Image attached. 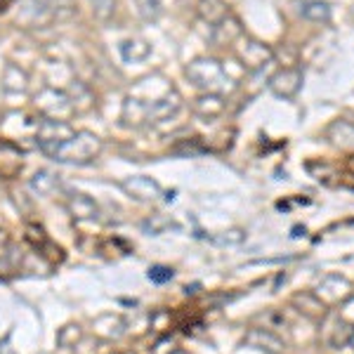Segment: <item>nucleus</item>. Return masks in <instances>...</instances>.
Returning <instances> with one entry per match:
<instances>
[{
    "label": "nucleus",
    "instance_id": "obj_1",
    "mask_svg": "<svg viewBox=\"0 0 354 354\" xmlns=\"http://www.w3.org/2000/svg\"><path fill=\"white\" fill-rule=\"evenodd\" d=\"M130 97H135L147 111V121L161 123L170 121L182 109V95L177 93L173 81H168L161 73H153L135 83L130 90Z\"/></svg>",
    "mask_w": 354,
    "mask_h": 354
},
{
    "label": "nucleus",
    "instance_id": "obj_2",
    "mask_svg": "<svg viewBox=\"0 0 354 354\" xmlns=\"http://www.w3.org/2000/svg\"><path fill=\"white\" fill-rule=\"evenodd\" d=\"M185 76L201 93H213L222 97L236 85L234 76L227 71V66L215 59V57H196V59H192L185 68Z\"/></svg>",
    "mask_w": 354,
    "mask_h": 354
},
{
    "label": "nucleus",
    "instance_id": "obj_3",
    "mask_svg": "<svg viewBox=\"0 0 354 354\" xmlns=\"http://www.w3.org/2000/svg\"><path fill=\"white\" fill-rule=\"evenodd\" d=\"M102 140L90 130H78L62 145H57L55 149L45 151V156H50L53 161L59 163H71V165H85L93 163L102 153Z\"/></svg>",
    "mask_w": 354,
    "mask_h": 354
},
{
    "label": "nucleus",
    "instance_id": "obj_4",
    "mask_svg": "<svg viewBox=\"0 0 354 354\" xmlns=\"http://www.w3.org/2000/svg\"><path fill=\"white\" fill-rule=\"evenodd\" d=\"M234 57L236 62L248 71H262L265 66H270L274 62L277 53L270 48L267 43L258 41V38H248V36H241L236 43H234Z\"/></svg>",
    "mask_w": 354,
    "mask_h": 354
},
{
    "label": "nucleus",
    "instance_id": "obj_5",
    "mask_svg": "<svg viewBox=\"0 0 354 354\" xmlns=\"http://www.w3.org/2000/svg\"><path fill=\"white\" fill-rule=\"evenodd\" d=\"M319 324H322L319 338H322L324 345L330 347V350H342V347L350 345L354 338V324L347 322L345 317H340V314H335V312H328Z\"/></svg>",
    "mask_w": 354,
    "mask_h": 354
},
{
    "label": "nucleus",
    "instance_id": "obj_6",
    "mask_svg": "<svg viewBox=\"0 0 354 354\" xmlns=\"http://www.w3.org/2000/svg\"><path fill=\"white\" fill-rule=\"evenodd\" d=\"M57 19L48 0H19L17 24L21 28H48Z\"/></svg>",
    "mask_w": 354,
    "mask_h": 354
},
{
    "label": "nucleus",
    "instance_id": "obj_7",
    "mask_svg": "<svg viewBox=\"0 0 354 354\" xmlns=\"http://www.w3.org/2000/svg\"><path fill=\"white\" fill-rule=\"evenodd\" d=\"M36 109L43 113V118H57V121H64L68 113L73 111L71 100H68L66 90L57 88H43L36 95Z\"/></svg>",
    "mask_w": 354,
    "mask_h": 354
},
{
    "label": "nucleus",
    "instance_id": "obj_8",
    "mask_svg": "<svg viewBox=\"0 0 354 354\" xmlns=\"http://www.w3.org/2000/svg\"><path fill=\"white\" fill-rule=\"evenodd\" d=\"M76 130L71 128L66 121H57V118H38L36 125V145L41 147V151H50L55 149L57 145H62L64 140H68Z\"/></svg>",
    "mask_w": 354,
    "mask_h": 354
},
{
    "label": "nucleus",
    "instance_id": "obj_9",
    "mask_svg": "<svg viewBox=\"0 0 354 354\" xmlns=\"http://www.w3.org/2000/svg\"><path fill=\"white\" fill-rule=\"evenodd\" d=\"M270 90L279 100H293L302 88V71L298 66H283L270 76Z\"/></svg>",
    "mask_w": 354,
    "mask_h": 354
},
{
    "label": "nucleus",
    "instance_id": "obj_10",
    "mask_svg": "<svg viewBox=\"0 0 354 354\" xmlns=\"http://www.w3.org/2000/svg\"><path fill=\"white\" fill-rule=\"evenodd\" d=\"M314 293L326 302V305H338V302H345L354 293V283L350 279L340 277V274H328V277H324L317 283Z\"/></svg>",
    "mask_w": 354,
    "mask_h": 354
},
{
    "label": "nucleus",
    "instance_id": "obj_11",
    "mask_svg": "<svg viewBox=\"0 0 354 354\" xmlns=\"http://www.w3.org/2000/svg\"><path fill=\"white\" fill-rule=\"evenodd\" d=\"M121 189L135 201H156L163 196V187L149 175H133L121 182Z\"/></svg>",
    "mask_w": 354,
    "mask_h": 354
},
{
    "label": "nucleus",
    "instance_id": "obj_12",
    "mask_svg": "<svg viewBox=\"0 0 354 354\" xmlns=\"http://www.w3.org/2000/svg\"><path fill=\"white\" fill-rule=\"evenodd\" d=\"M243 345L253 347V350H260L265 354H283L286 352V342H283L277 333H274V330H270L267 326H255V328L245 330Z\"/></svg>",
    "mask_w": 354,
    "mask_h": 354
},
{
    "label": "nucleus",
    "instance_id": "obj_13",
    "mask_svg": "<svg viewBox=\"0 0 354 354\" xmlns=\"http://www.w3.org/2000/svg\"><path fill=\"white\" fill-rule=\"evenodd\" d=\"M66 210L73 220L78 222H90V220H100L102 208L93 196L83 192H71L66 196Z\"/></svg>",
    "mask_w": 354,
    "mask_h": 354
},
{
    "label": "nucleus",
    "instance_id": "obj_14",
    "mask_svg": "<svg viewBox=\"0 0 354 354\" xmlns=\"http://www.w3.org/2000/svg\"><path fill=\"white\" fill-rule=\"evenodd\" d=\"M290 305L298 310L302 317H307L310 322H322L324 317L328 314V305L319 298L317 293H310V290H302V293H295L290 298Z\"/></svg>",
    "mask_w": 354,
    "mask_h": 354
},
{
    "label": "nucleus",
    "instance_id": "obj_15",
    "mask_svg": "<svg viewBox=\"0 0 354 354\" xmlns=\"http://www.w3.org/2000/svg\"><path fill=\"white\" fill-rule=\"evenodd\" d=\"M227 109V102L222 95H213V93H201L196 100L192 102V111L196 113L198 118H205V121H213V118H220Z\"/></svg>",
    "mask_w": 354,
    "mask_h": 354
},
{
    "label": "nucleus",
    "instance_id": "obj_16",
    "mask_svg": "<svg viewBox=\"0 0 354 354\" xmlns=\"http://www.w3.org/2000/svg\"><path fill=\"white\" fill-rule=\"evenodd\" d=\"M241 36H243V26L232 12L222 21H218V24L213 26V31H210V41L215 45H234Z\"/></svg>",
    "mask_w": 354,
    "mask_h": 354
},
{
    "label": "nucleus",
    "instance_id": "obj_17",
    "mask_svg": "<svg viewBox=\"0 0 354 354\" xmlns=\"http://www.w3.org/2000/svg\"><path fill=\"white\" fill-rule=\"evenodd\" d=\"M93 330L100 340L111 342V340H118L125 333V322L118 314H102V317H97L93 322Z\"/></svg>",
    "mask_w": 354,
    "mask_h": 354
},
{
    "label": "nucleus",
    "instance_id": "obj_18",
    "mask_svg": "<svg viewBox=\"0 0 354 354\" xmlns=\"http://www.w3.org/2000/svg\"><path fill=\"white\" fill-rule=\"evenodd\" d=\"M24 161H21V151L17 149L12 142H3L0 145V177L3 180H12L21 173Z\"/></svg>",
    "mask_w": 354,
    "mask_h": 354
},
{
    "label": "nucleus",
    "instance_id": "obj_19",
    "mask_svg": "<svg viewBox=\"0 0 354 354\" xmlns=\"http://www.w3.org/2000/svg\"><path fill=\"white\" fill-rule=\"evenodd\" d=\"M326 140H330V145L338 147V149L354 151V123L338 118L326 128Z\"/></svg>",
    "mask_w": 354,
    "mask_h": 354
},
{
    "label": "nucleus",
    "instance_id": "obj_20",
    "mask_svg": "<svg viewBox=\"0 0 354 354\" xmlns=\"http://www.w3.org/2000/svg\"><path fill=\"white\" fill-rule=\"evenodd\" d=\"M118 50H121V57H123L125 64H137V62H145L151 57V43L140 36L125 38V41L118 45Z\"/></svg>",
    "mask_w": 354,
    "mask_h": 354
},
{
    "label": "nucleus",
    "instance_id": "obj_21",
    "mask_svg": "<svg viewBox=\"0 0 354 354\" xmlns=\"http://www.w3.org/2000/svg\"><path fill=\"white\" fill-rule=\"evenodd\" d=\"M0 88L5 93H26L28 88V73L19 64H8L0 76Z\"/></svg>",
    "mask_w": 354,
    "mask_h": 354
},
{
    "label": "nucleus",
    "instance_id": "obj_22",
    "mask_svg": "<svg viewBox=\"0 0 354 354\" xmlns=\"http://www.w3.org/2000/svg\"><path fill=\"white\" fill-rule=\"evenodd\" d=\"M196 12L205 21V24L215 26L218 21H222L227 15H230V10H227L225 0H198V3H196Z\"/></svg>",
    "mask_w": 354,
    "mask_h": 354
},
{
    "label": "nucleus",
    "instance_id": "obj_23",
    "mask_svg": "<svg viewBox=\"0 0 354 354\" xmlns=\"http://www.w3.org/2000/svg\"><path fill=\"white\" fill-rule=\"evenodd\" d=\"M28 187L36 196H53L59 189V175L50 173V170H38L36 175L28 180Z\"/></svg>",
    "mask_w": 354,
    "mask_h": 354
},
{
    "label": "nucleus",
    "instance_id": "obj_24",
    "mask_svg": "<svg viewBox=\"0 0 354 354\" xmlns=\"http://www.w3.org/2000/svg\"><path fill=\"white\" fill-rule=\"evenodd\" d=\"M302 19L314 21V24H328L330 21V5L324 0H302L300 3Z\"/></svg>",
    "mask_w": 354,
    "mask_h": 354
},
{
    "label": "nucleus",
    "instance_id": "obj_25",
    "mask_svg": "<svg viewBox=\"0 0 354 354\" xmlns=\"http://www.w3.org/2000/svg\"><path fill=\"white\" fill-rule=\"evenodd\" d=\"M83 340V326L81 324H64L59 330H57V347L62 350H73L78 342Z\"/></svg>",
    "mask_w": 354,
    "mask_h": 354
},
{
    "label": "nucleus",
    "instance_id": "obj_26",
    "mask_svg": "<svg viewBox=\"0 0 354 354\" xmlns=\"http://www.w3.org/2000/svg\"><path fill=\"white\" fill-rule=\"evenodd\" d=\"M116 0H90V10H93V17L100 24H109L116 15Z\"/></svg>",
    "mask_w": 354,
    "mask_h": 354
},
{
    "label": "nucleus",
    "instance_id": "obj_27",
    "mask_svg": "<svg viewBox=\"0 0 354 354\" xmlns=\"http://www.w3.org/2000/svg\"><path fill=\"white\" fill-rule=\"evenodd\" d=\"M135 8L145 21H158L163 15V0H135Z\"/></svg>",
    "mask_w": 354,
    "mask_h": 354
},
{
    "label": "nucleus",
    "instance_id": "obj_28",
    "mask_svg": "<svg viewBox=\"0 0 354 354\" xmlns=\"http://www.w3.org/2000/svg\"><path fill=\"white\" fill-rule=\"evenodd\" d=\"M168 227H170V220L165 218V215H151V218H147L145 222H142V230H145L147 234H151V236L163 234Z\"/></svg>",
    "mask_w": 354,
    "mask_h": 354
},
{
    "label": "nucleus",
    "instance_id": "obj_29",
    "mask_svg": "<svg viewBox=\"0 0 354 354\" xmlns=\"http://www.w3.org/2000/svg\"><path fill=\"white\" fill-rule=\"evenodd\" d=\"M26 241L31 243L33 248L38 250V253H41V248L50 241V239H48V234H45L43 227H38V225H26Z\"/></svg>",
    "mask_w": 354,
    "mask_h": 354
},
{
    "label": "nucleus",
    "instance_id": "obj_30",
    "mask_svg": "<svg viewBox=\"0 0 354 354\" xmlns=\"http://www.w3.org/2000/svg\"><path fill=\"white\" fill-rule=\"evenodd\" d=\"M149 279L156 283H163V281H168V279H173V270H168V267H151Z\"/></svg>",
    "mask_w": 354,
    "mask_h": 354
},
{
    "label": "nucleus",
    "instance_id": "obj_31",
    "mask_svg": "<svg viewBox=\"0 0 354 354\" xmlns=\"http://www.w3.org/2000/svg\"><path fill=\"white\" fill-rule=\"evenodd\" d=\"M175 342L170 338H161L156 342V345L151 347V354H175Z\"/></svg>",
    "mask_w": 354,
    "mask_h": 354
},
{
    "label": "nucleus",
    "instance_id": "obj_32",
    "mask_svg": "<svg viewBox=\"0 0 354 354\" xmlns=\"http://www.w3.org/2000/svg\"><path fill=\"white\" fill-rule=\"evenodd\" d=\"M220 241H222V243H241V241H243V232H241V230L225 232V236H222Z\"/></svg>",
    "mask_w": 354,
    "mask_h": 354
},
{
    "label": "nucleus",
    "instance_id": "obj_33",
    "mask_svg": "<svg viewBox=\"0 0 354 354\" xmlns=\"http://www.w3.org/2000/svg\"><path fill=\"white\" fill-rule=\"evenodd\" d=\"M0 354H15V350L8 345V342H0Z\"/></svg>",
    "mask_w": 354,
    "mask_h": 354
},
{
    "label": "nucleus",
    "instance_id": "obj_34",
    "mask_svg": "<svg viewBox=\"0 0 354 354\" xmlns=\"http://www.w3.org/2000/svg\"><path fill=\"white\" fill-rule=\"evenodd\" d=\"M123 354H137V352H123Z\"/></svg>",
    "mask_w": 354,
    "mask_h": 354
},
{
    "label": "nucleus",
    "instance_id": "obj_35",
    "mask_svg": "<svg viewBox=\"0 0 354 354\" xmlns=\"http://www.w3.org/2000/svg\"><path fill=\"white\" fill-rule=\"evenodd\" d=\"M352 15H354V10H352Z\"/></svg>",
    "mask_w": 354,
    "mask_h": 354
}]
</instances>
